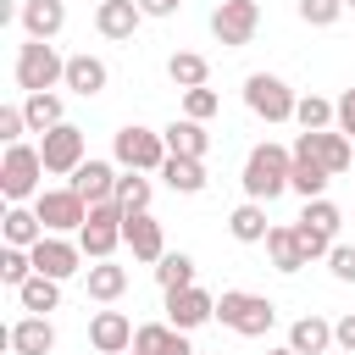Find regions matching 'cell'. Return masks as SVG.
<instances>
[{
  "label": "cell",
  "instance_id": "42",
  "mask_svg": "<svg viewBox=\"0 0 355 355\" xmlns=\"http://www.w3.org/2000/svg\"><path fill=\"white\" fill-rule=\"evenodd\" d=\"M327 272H333L338 283H355V244H333V255H327Z\"/></svg>",
  "mask_w": 355,
  "mask_h": 355
},
{
  "label": "cell",
  "instance_id": "3",
  "mask_svg": "<svg viewBox=\"0 0 355 355\" xmlns=\"http://www.w3.org/2000/svg\"><path fill=\"white\" fill-rule=\"evenodd\" d=\"M17 83L28 94H50L55 83H67V55L55 44H44V39H28L17 50Z\"/></svg>",
  "mask_w": 355,
  "mask_h": 355
},
{
  "label": "cell",
  "instance_id": "44",
  "mask_svg": "<svg viewBox=\"0 0 355 355\" xmlns=\"http://www.w3.org/2000/svg\"><path fill=\"white\" fill-rule=\"evenodd\" d=\"M333 344H338L344 355H355V311H344V316L333 322Z\"/></svg>",
  "mask_w": 355,
  "mask_h": 355
},
{
  "label": "cell",
  "instance_id": "28",
  "mask_svg": "<svg viewBox=\"0 0 355 355\" xmlns=\"http://www.w3.org/2000/svg\"><path fill=\"white\" fill-rule=\"evenodd\" d=\"M161 178H166V189H172V194H200V189H205V161H189V155H166Z\"/></svg>",
  "mask_w": 355,
  "mask_h": 355
},
{
  "label": "cell",
  "instance_id": "9",
  "mask_svg": "<svg viewBox=\"0 0 355 355\" xmlns=\"http://www.w3.org/2000/svg\"><path fill=\"white\" fill-rule=\"evenodd\" d=\"M255 28H261V6H255V0H222V6L211 11V33H216V44H222V50L250 44V39H255Z\"/></svg>",
  "mask_w": 355,
  "mask_h": 355
},
{
  "label": "cell",
  "instance_id": "1",
  "mask_svg": "<svg viewBox=\"0 0 355 355\" xmlns=\"http://www.w3.org/2000/svg\"><path fill=\"white\" fill-rule=\"evenodd\" d=\"M288 172H294V150H283V144H255L250 150V161H244V200H255V205H266V200H277L283 189H288Z\"/></svg>",
  "mask_w": 355,
  "mask_h": 355
},
{
  "label": "cell",
  "instance_id": "11",
  "mask_svg": "<svg viewBox=\"0 0 355 355\" xmlns=\"http://www.w3.org/2000/svg\"><path fill=\"white\" fill-rule=\"evenodd\" d=\"M28 255H33V272H39V277H55V283H67V277L83 266V250H78V239H67V233H44Z\"/></svg>",
  "mask_w": 355,
  "mask_h": 355
},
{
  "label": "cell",
  "instance_id": "8",
  "mask_svg": "<svg viewBox=\"0 0 355 355\" xmlns=\"http://www.w3.org/2000/svg\"><path fill=\"white\" fill-rule=\"evenodd\" d=\"M33 211H39L44 233H78L89 222V200L72 194V189H39L33 194Z\"/></svg>",
  "mask_w": 355,
  "mask_h": 355
},
{
  "label": "cell",
  "instance_id": "33",
  "mask_svg": "<svg viewBox=\"0 0 355 355\" xmlns=\"http://www.w3.org/2000/svg\"><path fill=\"white\" fill-rule=\"evenodd\" d=\"M155 283H161L166 294H172V288H194V261H189L183 250H178V255L166 250V255L155 261Z\"/></svg>",
  "mask_w": 355,
  "mask_h": 355
},
{
  "label": "cell",
  "instance_id": "25",
  "mask_svg": "<svg viewBox=\"0 0 355 355\" xmlns=\"http://www.w3.org/2000/svg\"><path fill=\"white\" fill-rule=\"evenodd\" d=\"M22 116H28V133H50V128H61L67 122V105H61V94H28L22 100Z\"/></svg>",
  "mask_w": 355,
  "mask_h": 355
},
{
  "label": "cell",
  "instance_id": "47",
  "mask_svg": "<svg viewBox=\"0 0 355 355\" xmlns=\"http://www.w3.org/2000/svg\"><path fill=\"white\" fill-rule=\"evenodd\" d=\"M349 6H355V0H344V11H349Z\"/></svg>",
  "mask_w": 355,
  "mask_h": 355
},
{
  "label": "cell",
  "instance_id": "2",
  "mask_svg": "<svg viewBox=\"0 0 355 355\" xmlns=\"http://www.w3.org/2000/svg\"><path fill=\"white\" fill-rule=\"evenodd\" d=\"M216 322L233 327L239 338H266L272 322H277V305H272L266 294H250V288H222V300H216Z\"/></svg>",
  "mask_w": 355,
  "mask_h": 355
},
{
  "label": "cell",
  "instance_id": "30",
  "mask_svg": "<svg viewBox=\"0 0 355 355\" xmlns=\"http://www.w3.org/2000/svg\"><path fill=\"white\" fill-rule=\"evenodd\" d=\"M266 255H272L277 272H300V266H311L305 250H300V239H294V227H272V233H266Z\"/></svg>",
  "mask_w": 355,
  "mask_h": 355
},
{
  "label": "cell",
  "instance_id": "5",
  "mask_svg": "<svg viewBox=\"0 0 355 355\" xmlns=\"http://www.w3.org/2000/svg\"><path fill=\"white\" fill-rule=\"evenodd\" d=\"M244 105H250L261 122H288L294 105H300V94H294L277 72H250V78H244Z\"/></svg>",
  "mask_w": 355,
  "mask_h": 355
},
{
  "label": "cell",
  "instance_id": "15",
  "mask_svg": "<svg viewBox=\"0 0 355 355\" xmlns=\"http://www.w3.org/2000/svg\"><path fill=\"white\" fill-rule=\"evenodd\" d=\"M116 178H122V172H116L111 161H94V155H89V161L72 172V183H67V189H72V194H83L89 205H105V200H116Z\"/></svg>",
  "mask_w": 355,
  "mask_h": 355
},
{
  "label": "cell",
  "instance_id": "27",
  "mask_svg": "<svg viewBox=\"0 0 355 355\" xmlns=\"http://www.w3.org/2000/svg\"><path fill=\"white\" fill-rule=\"evenodd\" d=\"M166 78L189 94V89H205V78H211V61L200 55V50H178L172 61H166Z\"/></svg>",
  "mask_w": 355,
  "mask_h": 355
},
{
  "label": "cell",
  "instance_id": "34",
  "mask_svg": "<svg viewBox=\"0 0 355 355\" xmlns=\"http://www.w3.org/2000/svg\"><path fill=\"white\" fill-rule=\"evenodd\" d=\"M150 194H155V189H150L144 172H122V178H116V205H122L128 216H133V211H150Z\"/></svg>",
  "mask_w": 355,
  "mask_h": 355
},
{
  "label": "cell",
  "instance_id": "13",
  "mask_svg": "<svg viewBox=\"0 0 355 355\" xmlns=\"http://www.w3.org/2000/svg\"><path fill=\"white\" fill-rule=\"evenodd\" d=\"M216 316V294H205L200 283L194 288H172L166 294V322L178 327V333H194V327H205Z\"/></svg>",
  "mask_w": 355,
  "mask_h": 355
},
{
  "label": "cell",
  "instance_id": "21",
  "mask_svg": "<svg viewBox=\"0 0 355 355\" xmlns=\"http://www.w3.org/2000/svg\"><path fill=\"white\" fill-rule=\"evenodd\" d=\"M105 83H111V67H105L100 55H89V50H83V55H67V89H72V94L94 100Z\"/></svg>",
  "mask_w": 355,
  "mask_h": 355
},
{
  "label": "cell",
  "instance_id": "16",
  "mask_svg": "<svg viewBox=\"0 0 355 355\" xmlns=\"http://www.w3.org/2000/svg\"><path fill=\"white\" fill-rule=\"evenodd\" d=\"M122 244L133 250V261H150V266H155V261L166 255V239H161V222H155L150 211H133V216L122 222Z\"/></svg>",
  "mask_w": 355,
  "mask_h": 355
},
{
  "label": "cell",
  "instance_id": "23",
  "mask_svg": "<svg viewBox=\"0 0 355 355\" xmlns=\"http://www.w3.org/2000/svg\"><path fill=\"white\" fill-rule=\"evenodd\" d=\"M227 233H233L239 244H266V233H272V222H266V205H255V200L233 205V216H227Z\"/></svg>",
  "mask_w": 355,
  "mask_h": 355
},
{
  "label": "cell",
  "instance_id": "10",
  "mask_svg": "<svg viewBox=\"0 0 355 355\" xmlns=\"http://www.w3.org/2000/svg\"><path fill=\"white\" fill-rule=\"evenodd\" d=\"M39 155H44V172H55V178H72L89 155H83V128H72V122H61V128H50L44 139H39Z\"/></svg>",
  "mask_w": 355,
  "mask_h": 355
},
{
  "label": "cell",
  "instance_id": "43",
  "mask_svg": "<svg viewBox=\"0 0 355 355\" xmlns=\"http://www.w3.org/2000/svg\"><path fill=\"white\" fill-rule=\"evenodd\" d=\"M333 111H338V122H333V128H338L344 139H355V89H344V94L333 100Z\"/></svg>",
  "mask_w": 355,
  "mask_h": 355
},
{
  "label": "cell",
  "instance_id": "35",
  "mask_svg": "<svg viewBox=\"0 0 355 355\" xmlns=\"http://www.w3.org/2000/svg\"><path fill=\"white\" fill-rule=\"evenodd\" d=\"M300 222H311V227H322L327 239H338V227H344V211L322 194V200H305V211H300Z\"/></svg>",
  "mask_w": 355,
  "mask_h": 355
},
{
  "label": "cell",
  "instance_id": "6",
  "mask_svg": "<svg viewBox=\"0 0 355 355\" xmlns=\"http://www.w3.org/2000/svg\"><path fill=\"white\" fill-rule=\"evenodd\" d=\"M111 150H116L122 172H161V166H166V139H161V133H150V128H139V122L116 128Z\"/></svg>",
  "mask_w": 355,
  "mask_h": 355
},
{
  "label": "cell",
  "instance_id": "14",
  "mask_svg": "<svg viewBox=\"0 0 355 355\" xmlns=\"http://www.w3.org/2000/svg\"><path fill=\"white\" fill-rule=\"evenodd\" d=\"M133 333H139V327H133L122 311H94V316H89V344H94L100 355H128V349H133Z\"/></svg>",
  "mask_w": 355,
  "mask_h": 355
},
{
  "label": "cell",
  "instance_id": "41",
  "mask_svg": "<svg viewBox=\"0 0 355 355\" xmlns=\"http://www.w3.org/2000/svg\"><path fill=\"white\" fill-rule=\"evenodd\" d=\"M22 133H28L22 105H0V139H6V144H22Z\"/></svg>",
  "mask_w": 355,
  "mask_h": 355
},
{
  "label": "cell",
  "instance_id": "39",
  "mask_svg": "<svg viewBox=\"0 0 355 355\" xmlns=\"http://www.w3.org/2000/svg\"><path fill=\"white\" fill-rule=\"evenodd\" d=\"M294 239H300L305 261H322V255H333V244H338V239H327V233H322V227H311V222H294Z\"/></svg>",
  "mask_w": 355,
  "mask_h": 355
},
{
  "label": "cell",
  "instance_id": "24",
  "mask_svg": "<svg viewBox=\"0 0 355 355\" xmlns=\"http://www.w3.org/2000/svg\"><path fill=\"white\" fill-rule=\"evenodd\" d=\"M83 283H89V300L111 305V300H122V294H128V266H116V261H94Z\"/></svg>",
  "mask_w": 355,
  "mask_h": 355
},
{
  "label": "cell",
  "instance_id": "22",
  "mask_svg": "<svg viewBox=\"0 0 355 355\" xmlns=\"http://www.w3.org/2000/svg\"><path fill=\"white\" fill-rule=\"evenodd\" d=\"M288 349H294V355H327V349H333V322L316 316V311L300 316V322L288 327Z\"/></svg>",
  "mask_w": 355,
  "mask_h": 355
},
{
  "label": "cell",
  "instance_id": "20",
  "mask_svg": "<svg viewBox=\"0 0 355 355\" xmlns=\"http://www.w3.org/2000/svg\"><path fill=\"white\" fill-rule=\"evenodd\" d=\"M6 344H11V355H50L55 349V327H50V316H22V322H11Z\"/></svg>",
  "mask_w": 355,
  "mask_h": 355
},
{
  "label": "cell",
  "instance_id": "19",
  "mask_svg": "<svg viewBox=\"0 0 355 355\" xmlns=\"http://www.w3.org/2000/svg\"><path fill=\"white\" fill-rule=\"evenodd\" d=\"M161 139H166V155H189V161H205V150H211V133H205V122H194V116L166 122Z\"/></svg>",
  "mask_w": 355,
  "mask_h": 355
},
{
  "label": "cell",
  "instance_id": "46",
  "mask_svg": "<svg viewBox=\"0 0 355 355\" xmlns=\"http://www.w3.org/2000/svg\"><path fill=\"white\" fill-rule=\"evenodd\" d=\"M266 355H294V349H288V344H283V349H266Z\"/></svg>",
  "mask_w": 355,
  "mask_h": 355
},
{
  "label": "cell",
  "instance_id": "38",
  "mask_svg": "<svg viewBox=\"0 0 355 355\" xmlns=\"http://www.w3.org/2000/svg\"><path fill=\"white\" fill-rule=\"evenodd\" d=\"M178 327L172 322H144L139 333H133V355H166V338H172Z\"/></svg>",
  "mask_w": 355,
  "mask_h": 355
},
{
  "label": "cell",
  "instance_id": "32",
  "mask_svg": "<svg viewBox=\"0 0 355 355\" xmlns=\"http://www.w3.org/2000/svg\"><path fill=\"white\" fill-rule=\"evenodd\" d=\"M294 122H300L305 133H322V128H333V122H338V111H333V100H322V94H300Z\"/></svg>",
  "mask_w": 355,
  "mask_h": 355
},
{
  "label": "cell",
  "instance_id": "12",
  "mask_svg": "<svg viewBox=\"0 0 355 355\" xmlns=\"http://www.w3.org/2000/svg\"><path fill=\"white\" fill-rule=\"evenodd\" d=\"M294 150H300V155H316V161H322L333 178H338V172H355V139H344L338 128L300 133V139H294Z\"/></svg>",
  "mask_w": 355,
  "mask_h": 355
},
{
  "label": "cell",
  "instance_id": "4",
  "mask_svg": "<svg viewBox=\"0 0 355 355\" xmlns=\"http://www.w3.org/2000/svg\"><path fill=\"white\" fill-rule=\"evenodd\" d=\"M122 222H128V211H122L116 200L89 205V222L78 227V250H83L89 261H111V255H116V244H122Z\"/></svg>",
  "mask_w": 355,
  "mask_h": 355
},
{
  "label": "cell",
  "instance_id": "7",
  "mask_svg": "<svg viewBox=\"0 0 355 355\" xmlns=\"http://www.w3.org/2000/svg\"><path fill=\"white\" fill-rule=\"evenodd\" d=\"M39 172H44L39 144H6V161H0V194H6V200H28V194L39 189Z\"/></svg>",
  "mask_w": 355,
  "mask_h": 355
},
{
  "label": "cell",
  "instance_id": "45",
  "mask_svg": "<svg viewBox=\"0 0 355 355\" xmlns=\"http://www.w3.org/2000/svg\"><path fill=\"white\" fill-rule=\"evenodd\" d=\"M178 6H183V0H139V11H144V17H172Z\"/></svg>",
  "mask_w": 355,
  "mask_h": 355
},
{
  "label": "cell",
  "instance_id": "26",
  "mask_svg": "<svg viewBox=\"0 0 355 355\" xmlns=\"http://www.w3.org/2000/svg\"><path fill=\"white\" fill-rule=\"evenodd\" d=\"M327 183H333V172H327L316 155H300V150H294V172H288V189H294V194H305V200H322V189H327Z\"/></svg>",
  "mask_w": 355,
  "mask_h": 355
},
{
  "label": "cell",
  "instance_id": "37",
  "mask_svg": "<svg viewBox=\"0 0 355 355\" xmlns=\"http://www.w3.org/2000/svg\"><path fill=\"white\" fill-rule=\"evenodd\" d=\"M294 11H300L305 28H333L344 17V0H294Z\"/></svg>",
  "mask_w": 355,
  "mask_h": 355
},
{
  "label": "cell",
  "instance_id": "36",
  "mask_svg": "<svg viewBox=\"0 0 355 355\" xmlns=\"http://www.w3.org/2000/svg\"><path fill=\"white\" fill-rule=\"evenodd\" d=\"M28 277H33V255L17 250V244H6V250H0V283H6V288H22Z\"/></svg>",
  "mask_w": 355,
  "mask_h": 355
},
{
  "label": "cell",
  "instance_id": "17",
  "mask_svg": "<svg viewBox=\"0 0 355 355\" xmlns=\"http://www.w3.org/2000/svg\"><path fill=\"white\" fill-rule=\"evenodd\" d=\"M139 22H144V11H139V0H100L94 6V28H100V39H133L139 33Z\"/></svg>",
  "mask_w": 355,
  "mask_h": 355
},
{
  "label": "cell",
  "instance_id": "40",
  "mask_svg": "<svg viewBox=\"0 0 355 355\" xmlns=\"http://www.w3.org/2000/svg\"><path fill=\"white\" fill-rule=\"evenodd\" d=\"M216 105H222L216 89H189V94H183V116H194V122H211Z\"/></svg>",
  "mask_w": 355,
  "mask_h": 355
},
{
  "label": "cell",
  "instance_id": "31",
  "mask_svg": "<svg viewBox=\"0 0 355 355\" xmlns=\"http://www.w3.org/2000/svg\"><path fill=\"white\" fill-rule=\"evenodd\" d=\"M17 300H22V311H28V316H44V311H55V305H61V283L33 272V277L17 288Z\"/></svg>",
  "mask_w": 355,
  "mask_h": 355
},
{
  "label": "cell",
  "instance_id": "18",
  "mask_svg": "<svg viewBox=\"0 0 355 355\" xmlns=\"http://www.w3.org/2000/svg\"><path fill=\"white\" fill-rule=\"evenodd\" d=\"M17 17H22V33H28V39H44V44H50V39L67 28V0H22Z\"/></svg>",
  "mask_w": 355,
  "mask_h": 355
},
{
  "label": "cell",
  "instance_id": "29",
  "mask_svg": "<svg viewBox=\"0 0 355 355\" xmlns=\"http://www.w3.org/2000/svg\"><path fill=\"white\" fill-rule=\"evenodd\" d=\"M0 233H6V244H17V250H33V244L44 239V222H39V211H22V205H11V211H6V222H0Z\"/></svg>",
  "mask_w": 355,
  "mask_h": 355
}]
</instances>
